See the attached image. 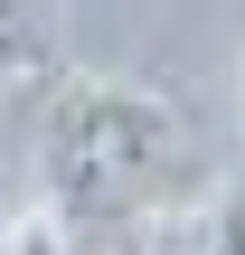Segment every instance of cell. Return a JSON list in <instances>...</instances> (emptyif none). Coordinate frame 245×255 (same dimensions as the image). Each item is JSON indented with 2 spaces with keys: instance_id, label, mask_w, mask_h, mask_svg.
Returning <instances> with one entry per match:
<instances>
[{
  "instance_id": "obj_3",
  "label": "cell",
  "mask_w": 245,
  "mask_h": 255,
  "mask_svg": "<svg viewBox=\"0 0 245 255\" xmlns=\"http://www.w3.org/2000/svg\"><path fill=\"white\" fill-rule=\"evenodd\" d=\"M208 255H245V199L217 208V227H208Z\"/></svg>"
},
{
  "instance_id": "obj_2",
  "label": "cell",
  "mask_w": 245,
  "mask_h": 255,
  "mask_svg": "<svg viewBox=\"0 0 245 255\" xmlns=\"http://www.w3.org/2000/svg\"><path fill=\"white\" fill-rule=\"evenodd\" d=\"M66 0H0V76H47Z\"/></svg>"
},
{
  "instance_id": "obj_1",
  "label": "cell",
  "mask_w": 245,
  "mask_h": 255,
  "mask_svg": "<svg viewBox=\"0 0 245 255\" xmlns=\"http://www.w3.org/2000/svg\"><path fill=\"white\" fill-rule=\"evenodd\" d=\"M38 161H47V208L66 227H123L179 161V114L151 85L66 76L38 123Z\"/></svg>"
},
{
  "instance_id": "obj_4",
  "label": "cell",
  "mask_w": 245,
  "mask_h": 255,
  "mask_svg": "<svg viewBox=\"0 0 245 255\" xmlns=\"http://www.w3.org/2000/svg\"><path fill=\"white\" fill-rule=\"evenodd\" d=\"M66 255H123V227H76Z\"/></svg>"
}]
</instances>
